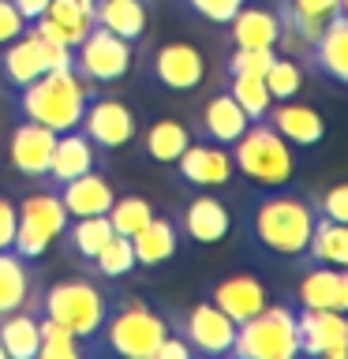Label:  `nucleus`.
I'll list each match as a JSON object with an SVG mask.
<instances>
[{
  "mask_svg": "<svg viewBox=\"0 0 348 359\" xmlns=\"http://www.w3.org/2000/svg\"><path fill=\"white\" fill-rule=\"evenodd\" d=\"M314 210L311 198L300 191L285 187H266L262 195L251 202V217H247V232L258 251L274 258H307V243L314 232Z\"/></svg>",
  "mask_w": 348,
  "mask_h": 359,
  "instance_id": "nucleus-1",
  "label": "nucleus"
},
{
  "mask_svg": "<svg viewBox=\"0 0 348 359\" xmlns=\"http://www.w3.org/2000/svg\"><path fill=\"white\" fill-rule=\"evenodd\" d=\"M90 94L94 90L75 75V67H53V72L38 75L34 83L11 90V105H15L19 120L45 123L56 135H64L79 128Z\"/></svg>",
  "mask_w": 348,
  "mask_h": 359,
  "instance_id": "nucleus-2",
  "label": "nucleus"
},
{
  "mask_svg": "<svg viewBox=\"0 0 348 359\" xmlns=\"http://www.w3.org/2000/svg\"><path fill=\"white\" fill-rule=\"evenodd\" d=\"M173 333L168 314L150 307L139 296H128L120 303H109L105 325H101V341H94L101 352L123 355V359H154L157 344Z\"/></svg>",
  "mask_w": 348,
  "mask_h": 359,
  "instance_id": "nucleus-3",
  "label": "nucleus"
},
{
  "mask_svg": "<svg viewBox=\"0 0 348 359\" xmlns=\"http://www.w3.org/2000/svg\"><path fill=\"white\" fill-rule=\"evenodd\" d=\"M236 172L255 180L258 187H285L296 176V154L292 146L274 131L269 120H251L247 131L229 146Z\"/></svg>",
  "mask_w": 348,
  "mask_h": 359,
  "instance_id": "nucleus-4",
  "label": "nucleus"
},
{
  "mask_svg": "<svg viewBox=\"0 0 348 359\" xmlns=\"http://www.w3.org/2000/svg\"><path fill=\"white\" fill-rule=\"evenodd\" d=\"M109 292L98 288L94 280L86 277H67V280H56V285L45 288V296L38 303V311L45 318L67 325L79 341L86 348L98 341L101 325H105V314H109Z\"/></svg>",
  "mask_w": 348,
  "mask_h": 359,
  "instance_id": "nucleus-5",
  "label": "nucleus"
},
{
  "mask_svg": "<svg viewBox=\"0 0 348 359\" xmlns=\"http://www.w3.org/2000/svg\"><path fill=\"white\" fill-rule=\"evenodd\" d=\"M236 359H296L300 355V330L296 307L288 303H266L255 318L236 325L232 341Z\"/></svg>",
  "mask_w": 348,
  "mask_h": 359,
  "instance_id": "nucleus-6",
  "label": "nucleus"
},
{
  "mask_svg": "<svg viewBox=\"0 0 348 359\" xmlns=\"http://www.w3.org/2000/svg\"><path fill=\"white\" fill-rule=\"evenodd\" d=\"M19 210V221H15V240H11V251L27 262H38L41 255H49L53 240L64 236V224H67V210L56 187H41V191H30L22 202H15Z\"/></svg>",
  "mask_w": 348,
  "mask_h": 359,
  "instance_id": "nucleus-7",
  "label": "nucleus"
},
{
  "mask_svg": "<svg viewBox=\"0 0 348 359\" xmlns=\"http://www.w3.org/2000/svg\"><path fill=\"white\" fill-rule=\"evenodd\" d=\"M72 67H75V75L83 79L86 86L120 83V79L135 67V45L94 22V27L86 30V38L75 45Z\"/></svg>",
  "mask_w": 348,
  "mask_h": 359,
  "instance_id": "nucleus-8",
  "label": "nucleus"
},
{
  "mask_svg": "<svg viewBox=\"0 0 348 359\" xmlns=\"http://www.w3.org/2000/svg\"><path fill=\"white\" fill-rule=\"evenodd\" d=\"M0 49H4L0 53V86H8V90L27 86L38 75L53 72V67H72V56H75V49L41 38L30 27H27V34H19L15 41L0 45Z\"/></svg>",
  "mask_w": 348,
  "mask_h": 359,
  "instance_id": "nucleus-9",
  "label": "nucleus"
},
{
  "mask_svg": "<svg viewBox=\"0 0 348 359\" xmlns=\"http://www.w3.org/2000/svg\"><path fill=\"white\" fill-rule=\"evenodd\" d=\"M79 131H83L101 154H112V150H123V146H131L139 139V116H135V109L128 101L94 90L86 101V109H83V120H79Z\"/></svg>",
  "mask_w": 348,
  "mask_h": 359,
  "instance_id": "nucleus-10",
  "label": "nucleus"
},
{
  "mask_svg": "<svg viewBox=\"0 0 348 359\" xmlns=\"http://www.w3.org/2000/svg\"><path fill=\"white\" fill-rule=\"evenodd\" d=\"M146 79L173 94H191L206 79V60L191 41H165L146 60Z\"/></svg>",
  "mask_w": 348,
  "mask_h": 359,
  "instance_id": "nucleus-11",
  "label": "nucleus"
},
{
  "mask_svg": "<svg viewBox=\"0 0 348 359\" xmlns=\"http://www.w3.org/2000/svg\"><path fill=\"white\" fill-rule=\"evenodd\" d=\"M176 333L191 344L195 355H232L236 341V322L210 299H199L184 318L176 322Z\"/></svg>",
  "mask_w": 348,
  "mask_h": 359,
  "instance_id": "nucleus-12",
  "label": "nucleus"
},
{
  "mask_svg": "<svg viewBox=\"0 0 348 359\" xmlns=\"http://www.w3.org/2000/svg\"><path fill=\"white\" fill-rule=\"evenodd\" d=\"M296 330H300V355L348 359V311L300 307Z\"/></svg>",
  "mask_w": 348,
  "mask_h": 359,
  "instance_id": "nucleus-13",
  "label": "nucleus"
},
{
  "mask_svg": "<svg viewBox=\"0 0 348 359\" xmlns=\"http://www.w3.org/2000/svg\"><path fill=\"white\" fill-rule=\"evenodd\" d=\"M176 176L184 180L187 187L213 191V187L232 184L236 165H232L229 146H218V142L202 139V142H187V150L176 157Z\"/></svg>",
  "mask_w": 348,
  "mask_h": 359,
  "instance_id": "nucleus-14",
  "label": "nucleus"
},
{
  "mask_svg": "<svg viewBox=\"0 0 348 359\" xmlns=\"http://www.w3.org/2000/svg\"><path fill=\"white\" fill-rule=\"evenodd\" d=\"M53 146H56L53 128L34 123V120H19L8 139V165L27 180H45L49 161H53Z\"/></svg>",
  "mask_w": 348,
  "mask_h": 359,
  "instance_id": "nucleus-15",
  "label": "nucleus"
},
{
  "mask_svg": "<svg viewBox=\"0 0 348 359\" xmlns=\"http://www.w3.org/2000/svg\"><path fill=\"white\" fill-rule=\"evenodd\" d=\"M180 232L199 247H213L232 232V210L225 206L218 195L202 191V195L187 198L184 213H180Z\"/></svg>",
  "mask_w": 348,
  "mask_h": 359,
  "instance_id": "nucleus-16",
  "label": "nucleus"
},
{
  "mask_svg": "<svg viewBox=\"0 0 348 359\" xmlns=\"http://www.w3.org/2000/svg\"><path fill=\"white\" fill-rule=\"evenodd\" d=\"M206 299L213 303V307H221L236 325H240V322L255 318V314L266 307L269 292H266V285L255 273H229V277H221L218 285L210 288Z\"/></svg>",
  "mask_w": 348,
  "mask_h": 359,
  "instance_id": "nucleus-17",
  "label": "nucleus"
},
{
  "mask_svg": "<svg viewBox=\"0 0 348 359\" xmlns=\"http://www.w3.org/2000/svg\"><path fill=\"white\" fill-rule=\"evenodd\" d=\"M266 120L274 123V131L285 139L288 146H300V150H311L326 139V120L319 109L311 105H296V101H274L266 112Z\"/></svg>",
  "mask_w": 348,
  "mask_h": 359,
  "instance_id": "nucleus-18",
  "label": "nucleus"
},
{
  "mask_svg": "<svg viewBox=\"0 0 348 359\" xmlns=\"http://www.w3.org/2000/svg\"><path fill=\"white\" fill-rule=\"evenodd\" d=\"M56 195H60L67 217H98V213H109V206L116 202V187H112V180L105 172L90 168V172L60 184Z\"/></svg>",
  "mask_w": 348,
  "mask_h": 359,
  "instance_id": "nucleus-19",
  "label": "nucleus"
},
{
  "mask_svg": "<svg viewBox=\"0 0 348 359\" xmlns=\"http://www.w3.org/2000/svg\"><path fill=\"white\" fill-rule=\"evenodd\" d=\"M247 123H251V116H247V112L236 105V97L229 94V90H218V94H210L206 105H202L195 131H199L206 142L232 146V142L247 131Z\"/></svg>",
  "mask_w": 348,
  "mask_h": 359,
  "instance_id": "nucleus-20",
  "label": "nucleus"
},
{
  "mask_svg": "<svg viewBox=\"0 0 348 359\" xmlns=\"http://www.w3.org/2000/svg\"><path fill=\"white\" fill-rule=\"evenodd\" d=\"M101 157H105V154H101L79 128L75 131H64V135H56L53 161H49L45 180H49V187H60V184H67V180H75V176L90 172V168H98Z\"/></svg>",
  "mask_w": 348,
  "mask_h": 359,
  "instance_id": "nucleus-21",
  "label": "nucleus"
},
{
  "mask_svg": "<svg viewBox=\"0 0 348 359\" xmlns=\"http://www.w3.org/2000/svg\"><path fill=\"white\" fill-rule=\"evenodd\" d=\"M307 60L319 75L333 79V83L348 86V15H337L322 27V34L314 38V45L307 49Z\"/></svg>",
  "mask_w": 348,
  "mask_h": 359,
  "instance_id": "nucleus-22",
  "label": "nucleus"
},
{
  "mask_svg": "<svg viewBox=\"0 0 348 359\" xmlns=\"http://www.w3.org/2000/svg\"><path fill=\"white\" fill-rule=\"evenodd\" d=\"M300 307H319V311H348V273L337 266H319L311 262V269L303 273L296 288Z\"/></svg>",
  "mask_w": 348,
  "mask_h": 359,
  "instance_id": "nucleus-23",
  "label": "nucleus"
},
{
  "mask_svg": "<svg viewBox=\"0 0 348 359\" xmlns=\"http://www.w3.org/2000/svg\"><path fill=\"white\" fill-rule=\"evenodd\" d=\"M225 27H229L232 45H243V49H274V45L281 41L277 11L262 8V4H243Z\"/></svg>",
  "mask_w": 348,
  "mask_h": 359,
  "instance_id": "nucleus-24",
  "label": "nucleus"
},
{
  "mask_svg": "<svg viewBox=\"0 0 348 359\" xmlns=\"http://www.w3.org/2000/svg\"><path fill=\"white\" fill-rule=\"evenodd\" d=\"M94 22L139 45L150 27V0H94Z\"/></svg>",
  "mask_w": 348,
  "mask_h": 359,
  "instance_id": "nucleus-25",
  "label": "nucleus"
},
{
  "mask_svg": "<svg viewBox=\"0 0 348 359\" xmlns=\"http://www.w3.org/2000/svg\"><path fill=\"white\" fill-rule=\"evenodd\" d=\"M180 236H184V232H180V224H176L173 217H157V213H154V217L131 236L135 262L146 266V269H154V266L168 262V258L180 251Z\"/></svg>",
  "mask_w": 348,
  "mask_h": 359,
  "instance_id": "nucleus-26",
  "label": "nucleus"
},
{
  "mask_svg": "<svg viewBox=\"0 0 348 359\" xmlns=\"http://www.w3.org/2000/svg\"><path fill=\"white\" fill-rule=\"evenodd\" d=\"M41 311L34 314V307H19L0 318V344H4L8 359H38V344H41Z\"/></svg>",
  "mask_w": 348,
  "mask_h": 359,
  "instance_id": "nucleus-27",
  "label": "nucleus"
},
{
  "mask_svg": "<svg viewBox=\"0 0 348 359\" xmlns=\"http://www.w3.org/2000/svg\"><path fill=\"white\" fill-rule=\"evenodd\" d=\"M307 262L319 266H337L348 269V224L344 221H330V217H314V232L307 243Z\"/></svg>",
  "mask_w": 348,
  "mask_h": 359,
  "instance_id": "nucleus-28",
  "label": "nucleus"
},
{
  "mask_svg": "<svg viewBox=\"0 0 348 359\" xmlns=\"http://www.w3.org/2000/svg\"><path fill=\"white\" fill-rule=\"evenodd\" d=\"M30 269L27 258H19L15 251H0V318L19 307H30Z\"/></svg>",
  "mask_w": 348,
  "mask_h": 359,
  "instance_id": "nucleus-29",
  "label": "nucleus"
},
{
  "mask_svg": "<svg viewBox=\"0 0 348 359\" xmlns=\"http://www.w3.org/2000/svg\"><path fill=\"white\" fill-rule=\"evenodd\" d=\"M187 142H191L187 123L157 120V123H150V131L142 135V154L150 157V161H157V165H176V157L187 150Z\"/></svg>",
  "mask_w": 348,
  "mask_h": 359,
  "instance_id": "nucleus-30",
  "label": "nucleus"
},
{
  "mask_svg": "<svg viewBox=\"0 0 348 359\" xmlns=\"http://www.w3.org/2000/svg\"><path fill=\"white\" fill-rule=\"evenodd\" d=\"M72 224H64V236H67V247L79 255V258H94L101 247H105V240L112 236V224L105 213H98V217H67Z\"/></svg>",
  "mask_w": 348,
  "mask_h": 359,
  "instance_id": "nucleus-31",
  "label": "nucleus"
},
{
  "mask_svg": "<svg viewBox=\"0 0 348 359\" xmlns=\"http://www.w3.org/2000/svg\"><path fill=\"white\" fill-rule=\"evenodd\" d=\"M94 262V269L105 280H116V277H128V273H135V247H131V236H120V232H112L109 240H105V247L90 258Z\"/></svg>",
  "mask_w": 348,
  "mask_h": 359,
  "instance_id": "nucleus-32",
  "label": "nucleus"
},
{
  "mask_svg": "<svg viewBox=\"0 0 348 359\" xmlns=\"http://www.w3.org/2000/svg\"><path fill=\"white\" fill-rule=\"evenodd\" d=\"M41 325V344H38V359H79V355H86L90 348L79 341V337L67 330V325L60 322H53V318H38Z\"/></svg>",
  "mask_w": 348,
  "mask_h": 359,
  "instance_id": "nucleus-33",
  "label": "nucleus"
},
{
  "mask_svg": "<svg viewBox=\"0 0 348 359\" xmlns=\"http://www.w3.org/2000/svg\"><path fill=\"white\" fill-rule=\"evenodd\" d=\"M105 217H109V224H112V232L135 236L146 221L154 217V206H150V202H146L142 195H116V202L109 206Z\"/></svg>",
  "mask_w": 348,
  "mask_h": 359,
  "instance_id": "nucleus-34",
  "label": "nucleus"
},
{
  "mask_svg": "<svg viewBox=\"0 0 348 359\" xmlns=\"http://www.w3.org/2000/svg\"><path fill=\"white\" fill-rule=\"evenodd\" d=\"M229 94L236 97V105H240L251 120H266L269 105H274L266 83L255 79V75H229Z\"/></svg>",
  "mask_w": 348,
  "mask_h": 359,
  "instance_id": "nucleus-35",
  "label": "nucleus"
},
{
  "mask_svg": "<svg viewBox=\"0 0 348 359\" xmlns=\"http://www.w3.org/2000/svg\"><path fill=\"white\" fill-rule=\"evenodd\" d=\"M262 83H266L274 101H288V97H296L300 86H303V67L296 60H288V56H274V64L266 67Z\"/></svg>",
  "mask_w": 348,
  "mask_h": 359,
  "instance_id": "nucleus-36",
  "label": "nucleus"
},
{
  "mask_svg": "<svg viewBox=\"0 0 348 359\" xmlns=\"http://www.w3.org/2000/svg\"><path fill=\"white\" fill-rule=\"evenodd\" d=\"M180 4H184V11H191L195 19L213 22V27H225L247 0H180Z\"/></svg>",
  "mask_w": 348,
  "mask_h": 359,
  "instance_id": "nucleus-37",
  "label": "nucleus"
},
{
  "mask_svg": "<svg viewBox=\"0 0 348 359\" xmlns=\"http://www.w3.org/2000/svg\"><path fill=\"white\" fill-rule=\"evenodd\" d=\"M274 49H243V45H236L232 56H229V75H255L262 79L266 67L274 64Z\"/></svg>",
  "mask_w": 348,
  "mask_h": 359,
  "instance_id": "nucleus-38",
  "label": "nucleus"
},
{
  "mask_svg": "<svg viewBox=\"0 0 348 359\" xmlns=\"http://www.w3.org/2000/svg\"><path fill=\"white\" fill-rule=\"evenodd\" d=\"M314 210H319L322 217H330V221H344L348 224V180L344 184L326 187L319 195V202H314Z\"/></svg>",
  "mask_w": 348,
  "mask_h": 359,
  "instance_id": "nucleus-39",
  "label": "nucleus"
},
{
  "mask_svg": "<svg viewBox=\"0 0 348 359\" xmlns=\"http://www.w3.org/2000/svg\"><path fill=\"white\" fill-rule=\"evenodd\" d=\"M30 22L19 15V8L11 4V0H0V45H8V41H15L19 34H27Z\"/></svg>",
  "mask_w": 348,
  "mask_h": 359,
  "instance_id": "nucleus-40",
  "label": "nucleus"
},
{
  "mask_svg": "<svg viewBox=\"0 0 348 359\" xmlns=\"http://www.w3.org/2000/svg\"><path fill=\"white\" fill-rule=\"evenodd\" d=\"M15 221L19 210L8 195H0V251H11V240H15Z\"/></svg>",
  "mask_w": 348,
  "mask_h": 359,
  "instance_id": "nucleus-41",
  "label": "nucleus"
},
{
  "mask_svg": "<svg viewBox=\"0 0 348 359\" xmlns=\"http://www.w3.org/2000/svg\"><path fill=\"white\" fill-rule=\"evenodd\" d=\"M191 355H195V352H191V344H187L176 330L168 333L165 341L157 344V352H154V359H191Z\"/></svg>",
  "mask_w": 348,
  "mask_h": 359,
  "instance_id": "nucleus-42",
  "label": "nucleus"
},
{
  "mask_svg": "<svg viewBox=\"0 0 348 359\" xmlns=\"http://www.w3.org/2000/svg\"><path fill=\"white\" fill-rule=\"evenodd\" d=\"M11 4L19 8V15L27 19V22H34V19H41V15H45V8H49V0H11Z\"/></svg>",
  "mask_w": 348,
  "mask_h": 359,
  "instance_id": "nucleus-43",
  "label": "nucleus"
},
{
  "mask_svg": "<svg viewBox=\"0 0 348 359\" xmlns=\"http://www.w3.org/2000/svg\"><path fill=\"white\" fill-rule=\"evenodd\" d=\"M341 15H348V0H341Z\"/></svg>",
  "mask_w": 348,
  "mask_h": 359,
  "instance_id": "nucleus-44",
  "label": "nucleus"
},
{
  "mask_svg": "<svg viewBox=\"0 0 348 359\" xmlns=\"http://www.w3.org/2000/svg\"><path fill=\"white\" fill-rule=\"evenodd\" d=\"M0 359H8V355H4V344H0Z\"/></svg>",
  "mask_w": 348,
  "mask_h": 359,
  "instance_id": "nucleus-45",
  "label": "nucleus"
},
{
  "mask_svg": "<svg viewBox=\"0 0 348 359\" xmlns=\"http://www.w3.org/2000/svg\"><path fill=\"white\" fill-rule=\"evenodd\" d=\"M344 273H348V269H344Z\"/></svg>",
  "mask_w": 348,
  "mask_h": 359,
  "instance_id": "nucleus-46",
  "label": "nucleus"
}]
</instances>
